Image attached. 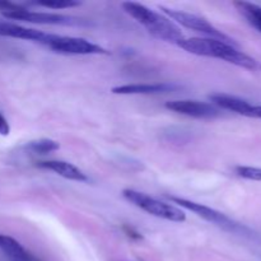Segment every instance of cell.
Wrapping results in <instances>:
<instances>
[{
	"label": "cell",
	"mask_w": 261,
	"mask_h": 261,
	"mask_svg": "<svg viewBox=\"0 0 261 261\" xmlns=\"http://www.w3.org/2000/svg\"><path fill=\"white\" fill-rule=\"evenodd\" d=\"M166 109L176 114L185 115L195 119H214L219 116L221 111L213 103L196 99H175V101L166 102Z\"/></svg>",
	"instance_id": "ba28073f"
},
{
	"label": "cell",
	"mask_w": 261,
	"mask_h": 261,
	"mask_svg": "<svg viewBox=\"0 0 261 261\" xmlns=\"http://www.w3.org/2000/svg\"><path fill=\"white\" fill-rule=\"evenodd\" d=\"M234 7L245 17V19L259 32H261V7L249 2H236Z\"/></svg>",
	"instance_id": "4fadbf2b"
},
{
	"label": "cell",
	"mask_w": 261,
	"mask_h": 261,
	"mask_svg": "<svg viewBox=\"0 0 261 261\" xmlns=\"http://www.w3.org/2000/svg\"><path fill=\"white\" fill-rule=\"evenodd\" d=\"M178 86L171 83H153V84H125L112 88L115 94H158L167 93L177 89Z\"/></svg>",
	"instance_id": "8fae6325"
},
{
	"label": "cell",
	"mask_w": 261,
	"mask_h": 261,
	"mask_svg": "<svg viewBox=\"0 0 261 261\" xmlns=\"http://www.w3.org/2000/svg\"><path fill=\"white\" fill-rule=\"evenodd\" d=\"M161 10H163L165 14H167L170 17V19H172V22L175 20L176 23L181 24L182 27L189 28L191 31H195V32L201 33V35H205L208 38H216V40L224 41V42L232 43V45H236L233 40H232L229 36H227L226 33H223L222 31H219L218 28L214 27L209 20H206L205 18L199 17V15L193 14V13L184 12V10H177V9H171V8L166 7H160Z\"/></svg>",
	"instance_id": "8992f818"
},
{
	"label": "cell",
	"mask_w": 261,
	"mask_h": 261,
	"mask_svg": "<svg viewBox=\"0 0 261 261\" xmlns=\"http://www.w3.org/2000/svg\"><path fill=\"white\" fill-rule=\"evenodd\" d=\"M60 148L56 140L53 139H37L31 140V142L25 143L22 147V149L25 153H31V154H48L51 152H55Z\"/></svg>",
	"instance_id": "5bb4252c"
},
{
	"label": "cell",
	"mask_w": 261,
	"mask_h": 261,
	"mask_svg": "<svg viewBox=\"0 0 261 261\" xmlns=\"http://www.w3.org/2000/svg\"><path fill=\"white\" fill-rule=\"evenodd\" d=\"M0 250L9 261H37L14 239L0 234Z\"/></svg>",
	"instance_id": "7c38bea8"
},
{
	"label": "cell",
	"mask_w": 261,
	"mask_h": 261,
	"mask_svg": "<svg viewBox=\"0 0 261 261\" xmlns=\"http://www.w3.org/2000/svg\"><path fill=\"white\" fill-rule=\"evenodd\" d=\"M37 167L45 168V170L53 171L56 175L66 178V180L78 181V182H87L88 177L82 170H79L76 166L65 161H41L37 162Z\"/></svg>",
	"instance_id": "30bf717a"
},
{
	"label": "cell",
	"mask_w": 261,
	"mask_h": 261,
	"mask_svg": "<svg viewBox=\"0 0 261 261\" xmlns=\"http://www.w3.org/2000/svg\"><path fill=\"white\" fill-rule=\"evenodd\" d=\"M47 47L59 54L66 55H98L107 54V51L99 45L91 42L82 37H71V36L54 35L53 40L48 42Z\"/></svg>",
	"instance_id": "52a82bcc"
},
{
	"label": "cell",
	"mask_w": 261,
	"mask_h": 261,
	"mask_svg": "<svg viewBox=\"0 0 261 261\" xmlns=\"http://www.w3.org/2000/svg\"><path fill=\"white\" fill-rule=\"evenodd\" d=\"M242 116L246 117H254V119H261V106L259 105H252L249 101L246 102V106L241 111Z\"/></svg>",
	"instance_id": "e0dca14e"
},
{
	"label": "cell",
	"mask_w": 261,
	"mask_h": 261,
	"mask_svg": "<svg viewBox=\"0 0 261 261\" xmlns=\"http://www.w3.org/2000/svg\"><path fill=\"white\" fill-rule=\"evenodd\" d=\"M181 48L188 53L198 56H206V58L221 59L229 64L247 69V70L259 71L261 70V63L252 56L242 53L236 47V45L224 42V41L216 40L208 37H191L184 38L177 43Z\"/></svg>",
	"instance_id": "6da1fadb"
},
{
	"label": "cell",
	"mask_w": 261,
	"mask_h": 261,
	"mask_svg": "<svg viewBox=\"0 0 261 261\" xmlns=\"http://www.w3.org/2000/svg\"><path fill=\"white\" fill-rule=\"evenodd\" d=\"M236 173L242 178L252 181H261V168L249 167V166H239L236 167Z\"/></svg>",
	"instance_id": "2e32d148"
},
{
	"label": "cell",
	"mask_w": 261,
	"mask_h": 261,
	"mask_svg": "<svg viewBox=\"0 0 261 261\" xmlns=\"http://www.w3.org/2000/svg\"><path fill=\"white\" fill-rule=\"evenodd\" d=\"M122 195L129 203L138 206L142 211L147 212L150 216H154L157 218H162L170 222H176V223H182V222L186 221L185 212L181 211L178 206L158 200V199L152 198L147 194L133 190V189H125L122 191Z\"/></svg>",
	"instance_id": "5b68a950"
},
{
	"label": "cell",
	"mask_w": 261,
	"mask_h": 261,
	"mask_svg": "<svg viewBox=\"0 0 261 261\" xmlns=\"http://www.w3.org/2000/svg\"><path fill=\"white\" fill-rule=\"evenodd\" d=\"M0 36H3V37L18 38V40L35 41V42L42 43V45L46 46L48 45V42L54 37V35H51V33L41 32V31L23 27V25L10 22H0Z\"/></svg>",
	"instance_id": "9c48e42d"
},
{
	"label": "cell",
	"mask_w": 261,
	"mask_h": 261,
	"mask_svg": "<svg viewBox=\"0 0 261 261\" xmlns=\"http://www.w3.org/2000/svg\"><path fill=\"white\" fill-rule=\"evenodd\" d=\"M36 5L40 7L50 8V9H66V8H73L81 5L79 2H74V0H43V2L35 3Z\"/></svg>",
	"instance_id": "9a60e30c"
},
{
	"label": "cell",
	"mask_w": 261,
	"mask_h": 261,
	"mask_svg": "<svg viewBox=\"0 0 261 261\" xmlns=\"http://www.w3.org/2000/svg\"><path fill=\"white\" fill-rule=\"evenodd\" d=\"M2 13L5 18L14 20H22L28 23H38V24H54V25H84V22L81 18L73 15L58 14V13L47 12H33L19 5L10 4V3H0Z\"/></svg>",
	"instance_id": "277c9868"
},
{
	"label": "cell",
	"mask_w": 261,
	"mask_h": 261,
	"mask_svg": "<svg viewBox=\"0 0 261 261\" xmlns=\"http://www.w3.org/2000/svg\"><path fill=\"white\" fill-rule=\"evenodd\" d=\"M167 198L170 199L173 204H177L181 208L193 212V213H195L198 217L205 219L209 223H213L214 226L219 227V228L224 229V231L231 232V233L241 234V236H254L251 229L247 228L246 226L233 221V219H231L229 217H227L226 214L221 213V212L216 211V209L211 208V206H206L204 205V204L196 203V201L193 200H188V199L177 198V196H167Z\"/></svg>",
	"instance_id": "3957f363"
},
{
	"label": "cell",
	"mask_w": 261,
	"mask_h": 261,
	"mask_svg": "<svg viewBox=\"0 0 261 261\" xmlns=\"http://www.w3.org/2000/svg\"><path fill=\"white\" fill-rule=\"evenodd\" d=\"M9 133H10L9 122H8V120L5 119L4 115L0 112V135L7 137V135H9Z\"/></svg>",
	"instance_id": "ac0fdd59"
},
{
	"label": "cell",
	"mask_w": 261,
	"mask_h": 261,
	"mask_svg": "<svg viewBox=\"0 0 261 261\" xmlns=\"http://www.w3.org/2000/svg\"><path fill=\"white\" fill-rule=\"evenodd\" d=\"M122 8L130 17L134 18L142 25H144L145 30L158 40L178 43L181 40L185 38L180 28L170 18L149 9L145 5L140 4V3H122Z\"/></svg>",
	"instance_id": "7a4b0ae2"
}]
</instances>
